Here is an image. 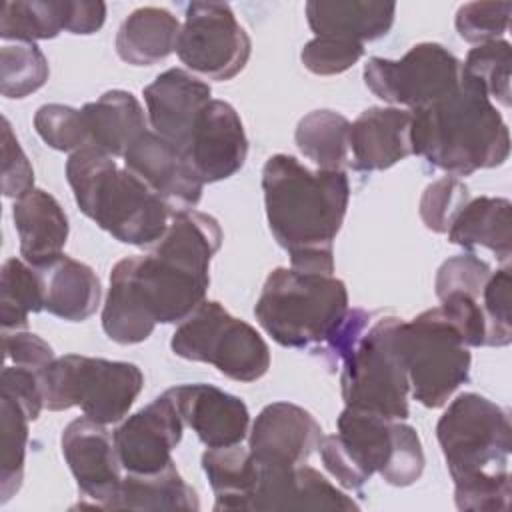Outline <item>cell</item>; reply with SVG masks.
Masks as SVG:
<instances>
[{"mask_svg": "<svg viewBox=\"0 0 512 512\" xmlns=\"http://www.w3.org/2000/svg\"><path fill=\"white\" fill-rule=\"evenodd\" d=\"M272 236L288 252L290 268L334 272V240L342 228L350 184L344 170H310L288 154H274L262 170Z\"/></svg>", "mask_w": 512, "mask_h": 512, "instance_id": "6da1fadb", "label": "cell"}, {"mask_svg": "<svg viewBox=\"0 0 512 512\" xmlns=\"http://www.w3.org/2000/svg\"><path fill=\"white\" fill-rule=\"evenodd\" d=\"M454 502L464 512L508 510L512 426L508 412L476 392L456 396L436 424Z\"/></svg>", "mask_w": 512, "mask_h": 512, "instance_id": "7a4b0ae2", "label": "cell"}, {"mask_svg": "<svg viewBox=\"0 0 512 512\" xmlns=\"http://www.w3.org/2000/svg\"><path fill=\"white\" fill-rule=\"evenodd\" d=\"M210 274L152 248L114 264L102 310V328L116 344H140L156 324H180L206 298Z\"/></svg>", "mask_w": 512, "mask_h": 512, "instance_id": "3957f363", "label": "cell"}, {"mask_svg": "<svg viewBox=\"0 0 512 512\" xmlns=\"http://www.w3.org/2000/svg\"><path fill=\"white\" fill-rule=\"evenodd\" d=\"M412 154L454 176L502 166L510 132L488 94L460 76L454 92L412 112Z\"/></svg>", "mask_w": 512, "mask_h": 512, "instance_id": "277c9868", "label": "cell"}, {"mask_svg": "<svg viewBox=\"0 0 512 512\" xmlns=\"http://www.w3.org/2000/svg\"><path fill=\"white\" fill-rule=\"evenodd\" d=\"M66 180L84 216L122 244L154 246L166 232L170 208L114 158L82 148L66 162Z\"/></svg>", "mask_w": 512, "mask_h": 512, "instance_id": "5b68a950", "label": "cell"}, {"mask_svg": "<svg viewBox=\"0 0 512 512\" xmlns=\"http://www.w3.org/2000/svg\"><path fill=\"white\" fill-rule=\"evenodd\" d=\"M348 310V290L342 280L280 266L268 274L254 316L280 346L322 348Z\"/></svg>", "mask_w": 512, "mask_h": 512, "instance_id": "8992f818", "label": "cell"}, {"mask_svg": "<svg viewBox=\"0 0 512 512\" xmlns=\"http://www.w3.org/2000/svg\"><path fill=\"white\" fill-rule=\"evenodd\" d=\"M396 348L404 362L410 392L426 408L444 406L468 382L472 356L458 328L440 306L412 320H400Z\"/></svg>", "mask_w": 512, "mask_h": 512, "instance_id": "52a82bcc", "label": "cell"}, {"mask_svg": "<svg viewBox=\"0 0 512 512\" xmlns=\"http://www.w3.org/2000/svg\"><path fill=\"white\" fill-rule=\"evenodd\" d=\"M144 388V374L132 362L66 354L44 370V406L52 412L78 406L84 416L120 422Z\"/></svg>", "mask_w": 512, "mask_h": 512, "instance_id": "ba28073f", "label": "cell"}, {"mask_svg": "<svg viewBox=\"0 0 512 512\" xmlns=\"http://www.w3.org/2000/svg\"><path fill=\"white\" fill-rule=\"evenodd\" d=\"M170 348L184 360L212 364L236 382H256L270 368V348L256 328L214 300H204L178 324Z\"/></svg>", "mask_w": 512, "mask_h": 512, "instance_id": "9c48e42d", "label": "cell"}, {"mask_svg": "<svg viewBox=\"0 0 512 512\" xmlns=\"http://www.w3.org/2000/svg\"><path fill=\"white\" fill-rule=\"evenodd\" d=\"M400 320L398 316H384L368 326L344 358L340 388L348 408L372 412L386 420L408 418L410 382L396 348Z\"/></svg>", "mask_w": 512, "mask_h": 512, "instance_id": "30bf717a", "label": "cell"}, {"mask_svg": "<svg viewBox=\"0 0 512 512\" xmlns=\"http://www.w3.org/2000/svg\"><path fill=\"white\" fill-rule=\"evenodd\" d=\"M460 70L462 62L448 48L420 42L400 60L370 58L364 64V84L380 100L414 112L454 92Z\"/></svg>", "mask_w": 512, "mask_h": 512, "instance_id": "8fae6325", "label": "cell"}, {"mask_svg": "<svg viewBox=\"0 0 512 512\" xmlns=\"http://www.w3.org/2000/svg\"><path fill=\"white\" fill-rule=\"evenodd\" d=\"M252 42L226 2H192L180 26L176 54L190 70L218 82L238 76Z\"/></svg>", "mask_w": 512, "mask_h": 512, "instance_id": "7c38bea8", "label": "cell"}, {"mask_svg": "<svg viewBox=\"0 0 512 512\" xmlns=\"http://www.w3.org/2000/svg\"><path fill=\"white\" fill-rule=\"evenodd\" d=\"M398 422L346 406L336 420L338 432L320 438L324 468L342 488L360 490L390 462Z\"/></svg>", "mask_w": 512, "mask_h": 512, "instance_id": "4fadbf2b", "label": "cell"}, {"mask_svg": "<svg viewBox=\"0 0 512 512\" xmlns=\"http://www.w3.org/2000/svg\"><path fill=\"white\" fill-rule=\"evenodd\" d=\"M124 168L142 180L172 214L194 210L202 198L204 182L192 168L184 150L146 130L126 150Z\"/></svg>", "mask_w": 512, "mask_h": 512, "instance_id": "5bb4252c", "label": "cell"}, {"mask_svg": "<svg viewBox=\"0 0 512 512\" xmlns=\"http://www.w3.org/2000/svg\"><path fill=\"white\" fill-rule=\"evenodd\" d=\"M184 420L168 392L128 416L114 430L118 460L126 472L152 474L172 462V450L180 444Z\"/></svg>", "mask_w": 512, "mask_h": 512, "instance_id": "9a60e30c", "label": "cell"}, {"mask_svg": "<svg viewBox=\"0 0 512 512\" xmlns=\"http://www.w3.org/2000/svg\"><path fill=\"white\" fill-rule=\"evenodd\" d=\"M60 448L84 498L108 510L122 482V464L106 424L88 416L72 420L60 436Z\"/></svg>", "mask_w": 512, "mask_h": 512, "instance_id": "2e32d148", "label": "cell"}, {"mask_svg": "<svg viewBox=\"0 0 512 512\" xmlns=\"http://www.w3.org/2000/svg\"><path fill=\"white\" fill-rule=\"evenodd\" d=\"M182 150L204 184L234 176L248 154V138L234 106L210 100L198 114Z\"/></svg>", "mask_w": 512, "mask_h": 512, "instance_id": "e0dca14e", "label": "cell"}, {"mask_svg": "<svg viewBox=\"0 0 512 512\" xmlns=\"http://www.w3.org/2000/svg\"><path fill=\"white\" fill-rule=\"evenodd\" d=\"M322 428L298 404L272 402L256 416L248 448L262 466H300L318 450Z\"/></svg>", "mask_w": 512, "mask_h": 512, "instance_id": "ac0fdd59", "label": "cell"}, {"mask_svg": "<svg viewBox=\"0 0 512 512\" xmlns=\"http://www.w3.org/2000/svg\"><path fill=\"white\" fill-rule=\"evenodd\" d=\"M360 506L318 470L300 466H262L248 510H358Z\"/></svg>", "mask_w": 512, "mask_h": 512, "instance_id": "d6986e66", "label": "cell"}, {"mask_svg": "<svg viewBox=\"0 0 512 512\" xmlns=\"http://www.w3.org/2000/svg\"><path fill=\"white\" fill-rule=\"evenodd\" d=\"M184 426H190L206 448L242 444L250 426L248 406L212 384H180L166 390Z\"/></svg>", "mask_w": 512, "mask_h": 512, "instance_id": "ffe728a7", "label": "cell"}, {"mask_svg": "<svg viewBox=\"0 0 512 512\" xmlns=\"http://www.w3.org/2000/svg\"><path fill=\"white\" fill-rule=\"evenodd\" d=\"M152 132L184 148L202 108L212 100L210 86L182 68H168L144 88Z\"/></svg>", "mask_w": 512, "mask_h": 512, "instance_id": "44dd1931", "label": "cell"}, {"mask_svg": "<svg viewBox=\"0 0 512 512\" xmlns=\"http://www.w3.org/2000/svg\"><path fill=\"white\" fill-rule=\"evenodd\" d=\"M412 112L406 108H366L350 122L352 166L362 172L386 170L412 154Z\"/></svg>", "mask_w": 512, "mask_h": 512, "instance_id": "7402d4cb", "label": "cell"}, {"mask_svg": "<svg viewBox=\"0 0 512 512\" xmlns=\"http://www.w3.org/2000/svg\"><path fill=\"white\" fill-rule=\"evenodd\" d=\"M44 296V310L68 322L88 320L100 306V280L96 272L66 254L34 266Z\"/></svg>", "mask_w": 512, "mask_h": 512, "instance_id": "603a6c76", "label": "cell"}, {"mask_svg": "<svg viewBox=\"0 0 512 512\" xmlns=\"http://www.w3.org/2000/svg\"><path fill=\"white\" fill-rule=\"evenodd\" d=\"M20 254L30 266H40L58 254L68 240V216L46 190L32 188L12 208Z\"/></svg>", "mask_w": 512, "mask_h": 512, "instance_id": "cb8c5ba5", "label": "cell"}, {"mask_svg": "<svg viewBox=\"0 0 512 512\" xmlns=\"http://www.w3.org/2000/svg\"><path fill=\"white\" fill-rule=\"evenodd\" d=\"M306 20L316 36H334L354 42H370L388 34L394 24L396 4L376 0L306 2Z\"/></svg>", "mask_w": 512, "mask_h": 512, "instance_id": "d4e9b609", "label": "cell"}, {"mask_svg": "<svg viewBox=\"0 0 512 512\" xmlns=\"http://www.w3.org/2000/svg\"><path fill=\"white\" fill-rule=\"evenodd\" d=\"M80 110L86 122L88 148H96L112 158L124 156L130 144L148 130L140 102L126 90H108Z\"/></svg>", "mask_w": 512, "mask_h": 512, "instance_id": "484cf974", "label": "cell"}, {"mask_svg": "<svg viewBox=\"0 0 512 512\" xmlns=\"http://www.w3.org/2000/svg\"><path fill=\"white\" fill-rule=\"evenodd\" d=\"M178 18L166 8L142 6L130 12L116 32V54L132 66H152L176 52Z\"/></svg>", "mask_w": 512, "mask_h": 512, "instance_id": "4316f807", "label": "cell"}, {"mask_svg": "<svg viewBox=\"0 0 512 512\" xmlns=\"http://www.w3.org/2000/svg\"><path fill=\"white\" fill-rule=\"evenodd\" d=\"M512 204L508 198H470L448 228V242L462 248H486L500 262L512 256Z\"/></svg>", "mask_w": 512, "mask_h": 512, "instance_id": "83f0119b", "label": "cell"}, {"mask_svg": "<svg viewBox=\"0 0 512 512\" xmlns=\"http://www.w3.org/2000/svg\"><path fill=\"white\" fill-rule=\"evenodd\" d=\"M202 470L214 492V510H248L260 476V464L242 444L208 448Z\"/></svg>", "mask_w": 512, "mask_h": 512, "instance_id": "f1b7e54d", "label": "cell"}, {"mask_svg": "<svg viewBox=\"0 0 512 512\" xmlns=\"http://www.w3.org/2000/svg\"><path fill=\"white\" fill-rule=\"evenodd\" d=\"M200 500L174 462L152 474L128 472L108 510H198Z\"/></svg>", "mask_w": 512, "mask_h": 512, "instance_id": "f546056e", "label": "cell"}, {"mask_svg": "<svg viewBox=\"0 0 512 512\" xmlns=\"http://www.w3.org/2000/svg\"><path fill=\"white\" fill-rule=\"evenodd\" d=\"M294 140L318 170H344L350 160V120L340 112H308L300 118Z\"/></svg>", "mask_w": 512, "mask_h": 512, "instance_id": "4dcf8cb0", "label": "cell"}, {"mask_svg": "<svg viewBox=\"0 0 512 512\" xmlns=\"http://www.w3.org/2000/svg\"><path fill=\"white\" fill-rule=\"evenodd\" d=\"M40 310H44V296L36 268L20 258H8L0 272L2 332L24 330L28 316Z\"/></svg>", "mask_w": 512, "mask_h": 512, "instance_id": "1f68e13d", "label": "cell"}, {"mask_svg": "<svg viewBox=\"0 0 512 512\" xmlns=\"http://www.w3.org/2000/svg\"><path fill=\"white\" fill-rule=\"evenodd\" d=\"M66 30V0H8L2 6L0 36L34 44Z\"/></svg>", "mask_w": 512, "mask_h": 512, "instance_id": "d6a6232c", "label": "cell"}, {"mask_svg": "<svg viewBox=\"0 0 512 512\" xmlns=\"http://www.w3.org/2000/svg\"><path fill=\"white\" fill-rule=\"evenodd\" d=\"M2 462H0V502L6 504L22 486L28 444V414L20 402L2 394Z\"/></svg>", "mask_w": 512, "mask_h": 512, "instance_id": "836d02e7", "label": "cell"}, {"mask_svg": "<svg viewBox=\"0 0 512 512\" xmlns=\"http://www.w3.org/2000/svg\"><path fill=\"white\" fill-rule=\"evenodd\" d=\"M510 64L512 48L506 40H492L474 46L462 62L460 76L480 86L490 100L510 106Z\"/></svg>", "mask_w": 512, "mask_h": 512, "instance_id": "e575fe53", "label": "cell"}, {"mask_svg": "<svg viewBox=\"0 0 512 512\" xmlns=\"http://www.w3.org/2000/svg\"><path fill=\"white\" fill-rule=\"evenodd\" d=\"M48 60L36 44H4L0 50V90L6 98H26L48 80Z\"/></svg>", "mask_w": 512, "mask_h": 512, "instance_id": "d590c367", "label": "cell"}, {"mask_svg": "<svg viewBox=\"0 0 512 512\" xmlns=\"http://www.w3.org/2000/svg\"><path fill=\"white\" fill-rule=\"evenodd\" d=\"M38 136L54 150L78 152L88 148V132L84 114L66 104H44L34 114Z\"/></svg>", "mask_w": 512, "mask_h": 512, "instance_id": "8d00e7d4", "label": "cell"}, {"mask_svg": "<svg viewBox=\"0 0 512 512\" xmlns=\"http://www.w3.org/2000/svg\"><path fill=\"white\" fill-rule=\"evenodd\" d=\"M468 200V186L456 176H444L428 184L422 192L420 218L428 230L436 234H446Z\"/></svg>", "mask_w": 512, "mask_h": 512, "instance_id": "74e56055", "label": "cell"}, {"mask_svg": "<svg viewBox=\"0 0 512 512\" xmlns=\"http://www.w3.org/2000/svg\"><path fill=\"white\" fill-rule=\"evenodd\" d=\"M510 2H468L456 12L454 24L462 40L470 44H484L502 40L510 24Z\"/></svg>", "mask_w": 512, "mask_h": 512, "instance_id": "f35d334b", "label": "cell"}, {"mask_svg": "<svg viewBox=\"0 0 512 512\" xmlns=\"http://www.w3.org/2000/svg\"><path fill=\"white\" fill-rule=\"evenodd\" d=\"M364 56V44L334 36H314L300 50L306 70L316 76H334L352 68Z\"/></svg>", "mask_w": 512, "mask_h": 512, "instance_id": "ab89813d", "label": "cell"}, {"mask_svg": "<svg viewBox=\"0 0 512 512\" xmlns=\"http://www.w3.org/2000/svg\"><path fill=\"white\" fill-rule=\"evenodd\" d=\"M510 284V268L504 266L490 274L482 290V310L488 324V346H508L512 340Z\"/></svg>", "mask_w": 512, "mask_h": 512, "instance_id": "60d3db41", "label": "cell"}, {"mask_svg": "<svg viewBox=\"0 0 512 512\" xmlns=\"http://www.w3.org/2000/svg\"><path fill=\"white\" fill-rule=\"evenodd\" d=\"M492 274L488 262L474 254H458L442 262L436 272L434 292L438 298L450 292H464L482 296V290Z\"/></svg>", "mask_w": 512, "mask_h": 512, "instance_id": "b9f144b4", "label": "cell"}, {"mask_svg": "<svg viewBox=\"0 0 512 512\" xmlns=\"http://www.w3.org/2000/svg\"><path fill=\"white\" fill-rule=\"evenodd\" d=\"M422 472H424V450H422L420 436L412 426L400 420L390 462L380 472V476L390 486H410L422 476Z\"/></svg>", "mask_w": 512, "mask_h": 512, "instance_id": "7bdbcfd3", "label": "cell"}, {"mask_svg": "<svg viewBox=\"0 0 512 512\" xmlns=\"http://www.w3.org/2000/svg\"><path fill=\"white\" fill-rule=\"evenodd\" d=\"M34 188V170L20 148L10 122L2 120V192L6 198H22Z\"/></svg>", "mask_w": 512, "mask_h": 512, "instance_id": "ee69618b", "label": "cell"}, {"mask_svg": "<svg viewBox=\"0 0 512 512\" xmlns=\"http://www.w3.org/2000/svg\"><path fill=\"white\" fill-rule=\"evenodd\" d=\"M0 388L2 394L14 398L22 404L30 420H36L44 406V372L16 366V364H4L2 376H0Z\"/></svg>", "mask_w": 512, "mask_h": 512, "instance_id": "f6af8a7d", "label": "cell"}, {"mask_svg": "<svg viewBox=\"0 0 512 512\" xmlns=\"http://www.w3.org/2000/svg\"><path fill=\"white\" fill-rule=\"evenodd\" d=\"M2 348L6 364L12 362L16 366H26L44 372L54 362V352L50 344L32 332H2Z\"/></svg>", "mask_w": 512, "mask_h": 512, "instance_id": "bcb514c9", "label": "cell"}, {"mask_svg": "<svg viewBox=\"0 0 512 512\" xmlns=\"http://www.w3.org/2000/svg\"><path fill=\"white\" fill-rule=\"evenodd\" d=\"M106 20L104 2L66 0V32L70 34H94Z\"/></svg>", "mask_w": 512, "mask_h": 512, "instance_id": "7dc6e473", "label": "cell"}]
</instances>
